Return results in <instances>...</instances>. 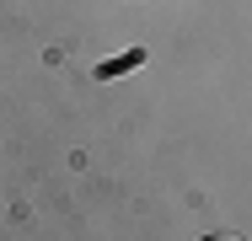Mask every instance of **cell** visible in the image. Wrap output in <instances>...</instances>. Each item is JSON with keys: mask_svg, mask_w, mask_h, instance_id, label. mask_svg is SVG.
Masks as SVG:
<instances>
[{"mask_svg": "<svg viewBox=\"0 0 252 241\" xmlns=\"http://www.w3.org/2000/svg\"><path fill=\"white\" fill-rule=\"evenodd\" d=\"M199 241H242V236H231V231H215V236H199Z\"/></svg>", "mask_w": 252, "mask_h": 241, "instance_id": "1", "label": "cell"}]
</instances>
